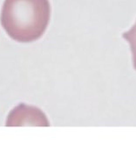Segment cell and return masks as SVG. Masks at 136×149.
Here are the masks:
<instances>
[{
    "label": "cell",
    "instance_id": "cell-1",
    "mask_svg": "<svg viewBox=\"0 0 136 149\" xmlns=\"http://www.w3.org/2000/svg\"><path fill=\"white\" fill-rule=\"evenodd\" d=\"M50 17L49 0H4L1 24L12 39L31 42L44 34Z\"/></svg>",
    "mask_w": 136,
    "mask_h": 149
},
{
    "label": "cell",
    "instance_id": "cell-2",
    "mask_svg": "<svg viewBox=\"0 0 136 149\" xmlns=\"http://www.w3.org/2000/svg\"><path fill=\"white\" fill-rule=\"evenodd\" d=\"M37 126L49 127L50 123L45 114L38 107L20 104L9 113L6 127Z\"/></svg>",
    "mask_w": 136,
    "mask_h": 149
},
{
    "label": "cell",
    "instance_id": "cell-3",
    "mask_svg": "<svg viewBox=\"0 0 136 149\" xmlns=\"http://www.w3.org/2000/svg\"><path fill=\"white\" fill-rule=\"evenodd\" d=\"M123 38L130 44L131 51L133 53L134 66L136 70V22L134 26L127 32L123 34Z\"/></svg>",
    "mask_w": 136,
    "mask_h": 149
}]
</instances>
